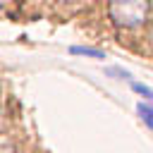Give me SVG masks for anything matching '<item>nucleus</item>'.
Returning a JSON list of instances; mask_svg holds the SVG:
<instances>
[{"label": "nucleus", "instance_id": "obj_3", "mask_svg": "<svg viewBox=\"0 0 153 153\" xmlns=\"http://www.w3.org/2000/svg\"><path fill=\"white\" fill-rule=\"evenodd\" d=\"M136 112H139V117L143 120V124L153 131V105H148V103H136Z\"/></svg>", "mask_w": 153, "mask_h": 153}, {"label": "nucleus", "instance_id": "obj_5", "mask_svg": "<svg viewBox=\"0 0 153 153\" xmlns=\"http://www.w3.org/2000/svg\"><path fill=\"white\" fill-rule=\"evenodd\" d=\"M105 72H108V74H112V76H122V79H127V81H134V79H131V74H129L127 69H120V67H108Z\"/></svg>", "mask_w": 153, "mask_h": 153}, {"label": "nucleus", "instance_id": "obj_1", "mask_svg": "<svg viewBox=\"0 0 153 153\" xmlns=\"http://www.w3.org/2000/svg\"><path fill=\"white\" fill-rule=\"evenodd\" d=\"M148 7H151V2H146V0H112V2H108V14L117 26L131 29V26H139L146 22Z\"/></svg>", "mask_w": 153, "mask_h": 153}, {"label": "nucleus", "instance_id": "obj_6", "mask_svg": "<svg viewBox=\"0 0 153 153\" xmlns=\"http://www.w3.org/2000/svg\"><path fill=\"white\" fill-rule=\"evenodd\" d=\"M151 43H153V26H151Z\"/></svg>", "mask_w": 153, "mask_h": 153}, {"label": "nucleus", "instance_id": "obj_2", "mask_svg": "<svg viewBox=\"0 0 153 153\" xmlns=\"http://www.w3.org/2000/svg\"><path fill=\"white\" fill-rule=\"evenodd\" d=\"M72 55H86V57H96V60H105V53L98 48H88V45H69Z\"/></svg>", "mask_w": 153, "mask_h": 153}, {"label": "nucleus", "instance_id": "obj_4", "mask_svg": "<svg viewBox=\"0 0 153 153\" xmlns=\"http://www.w3.org/2000/svg\"><path fill=\"white\" fill-rule=\"evenodd\" d=\"M129 88H131V91H136L139 96H143V98H151V100H153V91H151L148 86H143V84H136V81H129Z\"/></svg>", "mask_w": 153, "mask_h": 153}]
</instances>
